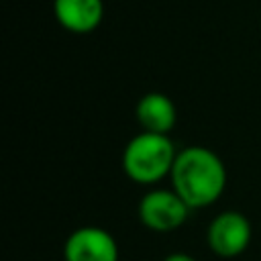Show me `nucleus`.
I'll list each match as a JSON object with an SVG mask.
<instances>
[{"instance_id": "1", "label": "nucleus", "mask_w": 261, "mask_h": 261, "mask_svg": "<svg viewBox=\"0 0 261 261\" xmlns=\"http://www.w3.org/2000/svg\"><path fill=\"white\" fill-rule=\"evenodd\" d=\"M171 190L194 210L214 204L226 188V167L222 159L202 145L177 151L171 167Z\"/></svg>"}, {"instance_id": "2", "label": "nucleus", "mask_w": 261, "mask_h": 261, "mask_svg": "<svg viewBox=\"0 0 261 261\" xmlns=\"http://www.w3.org/2000/svg\"><path fill=\"white\" fill-rule=\"evenodd\" d=\"M175 157V145L167 135L143 130L126 143L122 151V169L135 184L153 186L171 173Z\"/></svg>"}, {"instance_id": "3", "label": "nucleus", "mask_w": 261, "mask_h": 261, "mask_svg": "<svg viewBox=\"0 0 261 261\" xmlns=\"http://www.w3.org/2000/svg\"><path fill=\"white\" fill-rule=\"evenodd\" d=\"M190 206L175 190H151L139 202V218L143 226L153 232H171L179 228L188 216Z\"/></svg>"}, {"instance_id": "4", "label": "nucleus", "mask_w": 261, "mask_h": 261, "mask_svg": "<svg viewBox=\"0 0 261 261\" xmlns=\"http://www.w3.org/2000/svg\"><path fill=\"white\" fill-rule=\"evenodd\" d=\"M206 241L218 257H237L251 243V222L237 210L220 212L208 224Z\"/></svg>"}, {"instance_id": "5", "label": "nucleus", "mask_w": 261, "mask_h": 261, "mask_svg": "<svg viewBox=\"0 0 261 261\" xmlns=\"http://www.w3.org/2000/svg\"><path fill=\"white\" fill-rule=\"evenodd\" d=\"M65 261H118L116 239L100 226L75 228L63 245Z\"/></svg>"}, {"instance_id": "6", "label": "nucleus", "mask_w": 261, "mask_h": 261, "mask_svg": "<svg viewBox=\"0 0 261 261\" xmlns=\"http://www.w3.org/2000/svg\"><path fill=\"white\" fill-rule=\"evenodd\" d=\"M53 12L65 31L86 35L100 27L104 4L102 0H55Z\"/></svg>"}, {"instance_id": "7", "label": "nucleus", "mask_w": 261, "mask_h": 261, "mask_svg": "<svg viewBox=\"0 0 261 261\" xmlns=\"http://www.w3.org/2000/svg\"><path fill=\"white\" fill-rule=\"evenodd\" d=\"M137 120L147 133L169 135L177 122V110L169 96L161 92H149L137 102Z\"/></svg>"}, {"instance_id": "8", "label": "nucleus", "mask_w": 261, "mask_h": 261, "mask_svg": "<svg viewBox=\"0 0 261 261\" xmlns=\"http://www.w3.org/2000/svg\"><path fill=\"white\" fill-rule=\"evenodd\" d=\"M163 261H196V259L192 255H188V253H171Z\"/></svg>"}]
</instances>
